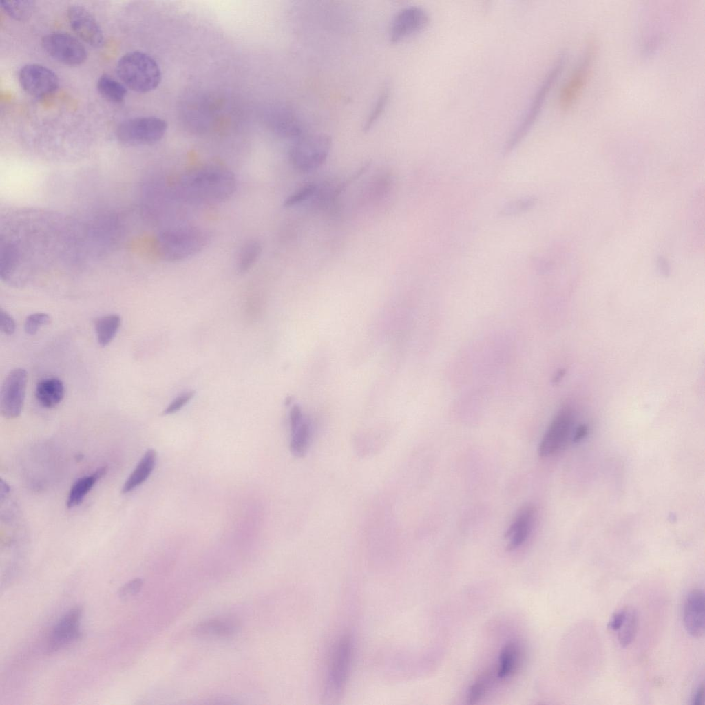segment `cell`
Returning <instances> with one entry per match:
<instances>
[{
  "label": "cell",
  "mask_w": 705,
  "mask_h": 705,
  "mask_svg": "<svg viewBox=\"0 0 705 705\" xmlns=\"http://www.w3.org/2000/svg\"><path fill=\"white\" fill-rule=\"evenodd\" d=\"M1 227L0 274L6 282L36 264L76 262L85 248L79 228L54 213L21 211Z\"/></svg>",
  "instance_id": "6da1fadb"
},
{
  "label": "cell",
  "mask_w": 705,
  "mask_h": 705,
  "mask_svg": "<svg viewBox=\"0 0 705 705\" xmlns=\"http://www.w3.org/2000/svg\"><path fill=\"white\" fill-rule=\"evenodd\" d=\"M237 180L229 169L214 164L196 167L176 180L177 196L194 204H211L229 199L235 191Z\"/></svg>",
  "instance_id": "7a4b0ae2"
},
{
  "label": "cell",
  "mask_w": 705,
  "mask_h": 705,
  "mask_svg": "<svg viewBox=\"0 0 705 705\" xmlns=\"http://www.w3.org/2000/svg\"><path fill=\"white\" fill-rule=\"evenodd\" d=\"M210 241L208 231L201 227L187 226L160 232L154 242L158 256L167 262H178L203 250Z\"/></svg>",
  "instance_id": "3957f363"
},
{
  "label": "cell",
  "mask_w": 705,
  "mask_h": 705,
  "mask_svg": "<svg viewBox=\"0 0 705 705\" xmlns=\"http://www.w3.org/2000/svg\"><path fill=\"white\" fill-rule=\"evenodd\" d=\"M116 71L125 86L140 93L155 90L162 78L161 70L156 60L140 51H131L121 56L117 63Z\"/></svg>",
  "instance_id": "277c9868"
},
{
  "label": "cell",
  "mask_w": 705,
  "mask_h": 705,
  "mask_svg": "<svg viewBox=\"0 0 705 705\" xmlns=\"http://www.w3.org/2000/svg\"><path fill=\"white\" fill-rule=\"evenodd\" d=\"M597 54V42L591 38L585 45L579 63L559 92L558 103L562 111L571 109L582 96L591 78Z\"/></svg>",
  "instance_id": "5b68a950"
},
{
  "label": "cell",
  "mask_w": 705,
  "mask_h": 705,
  "mask_svg": "<svg viewBox=\"0 0 705 705\" xmlns=\"http://www.w3.org/2000/svg\"><path fill=\"white\" fill-rule=\"evenodd\" d=\"M331 145V138L325 134L302 135L290 148V161L299 171H313L324 163Z\"/></svg>",
  "instance_id": "8992f818"
},
{
  "label": "cell",
  "mask_w": 705,
  "mask_h": 705,
  "mask_svg": "<svg viewBox=\"0 0 705 705\" xmlns=\"http://www.w3.org/2000/svg\"><path fill=\"white\" fill-rule=\"evenodd\" d=\"M565 58L560 56L553 64L538 88L522 122L512 135L505 146V151L512 150L521 141L534 125L555 82L565 65Z\"/></svg>",
  "instance_id": "52a82bcc"
},
{
  "label": "cell",
  "mask_w": 705,
  "mask_h": 705,
  "mask_svg": "<svg viewBox=\"0 0 705 705\" xmlns=\"http://www.w3.org/2000/svg\"><path fill=\"white\" fill-rule=\"evenodd\" d=\"M167 129V122L158 117L142 116L120 123L116 131L118 140L126 145H147L160 140Z\"/></svg>",
  "instance_id": "ba28073f"
},
{
  "label": "cell",
  "mask_w": 705,
  "mask_h": 705,
  "mask_svg": "<svg viewBox=\"0 0 705 705\" xmlns=\"http://www.w3.org/2000/svg\"><path fill=\"white\" fill-rule=\"evenodd\" d=\"M574 412L569 406L562 408L553 419L538 447L542 457L551 456L562 450L573 439Z\"/></svg>",
  "instance_id": "9c48e42d"
},
{
  "label": "cell",
  "mask_w": 705,
  "mask_h": 705,
  "mask_svg": "<svg viewBox=\"0 0 705 705\" xmlns=\"http://www.w3.org/2000/svg\"><path fill=\"white\" fill-rule=\"evenodd\" d=\"M41 45L49 56L64 65H79L87 59L85 46L68 33L55 32L48 34L42 38Z\"/></svg>",
  "instance_id": "30bf717a"
},
{
  "label": "cell",
  "mask_w": 705,
  "mask_h": 705,
  "mask_svg": "<svg viewBox=\"0 0 705 705\" xmlns=\"http://www.w3.org/2000/svg\"><path fill=\"white\" fill-rule=\"evenodd\" d=\"M27 372L21 368L11 370L5 378L0 394V410L6 419H14L22 411L27 388Z\"/></svg>",
  "instance_id": "8fae6325"
},
{
  "label": "cell",
  "mask_w": 705,
  "mask_h": 705,
  "mask_svg": "<svg viewBox=\"0 0 705 705\" xmlns=\"http://www.w3.org/2000/svg\"><path fill=\"white\" fill-rule=\"evenodd\" d=\"M427 11L417 6H409L399 10L392 18L388 32L392 43H399L421 31L428 25Z\"/></svg>",
  "instance_id": "7c38bea8"
},
{
  "label": "cell",
  "mask_w": 705,
  "mask_h": 705,
  "mask_svg": "<svg viewBox=\"0 0 705 705\" xmlns=\"http://www.w3.org/2000/svg\"><path fill=\"white\" fill-rule=\"evenodd\" d=\"M18 80L26 93L37 98L53 93L59 85V77L53 70L36 63L26 64L21 67Z\"/></svg>",
  "instance_id": "4fadbf2b"
},
{
  "label": "cell",
  "mask_w": 705,
  "mask_h": 705,
  "mask_svg": "<svg viewBox=\"0 0 705 705\" xmlns=\"http://www.w3.org/2000/svg\"><path fill=\"white\" fill-rule=\"evenodd\" d=\"M352 657V643L348 636L342 637L336 644L330 662L327 691L328 694L339 695L346 681Z\"/></svg>",
  "instance_id": "5bb4252c"
},
{
  "label": "cell",
  "mask_w": 705,
  "mask_h": 705,
  "mask_svg": "<svg viewBox=\"0 0 705 705\" xmlns=\"http://www.w3.org/2000/svg\"><path fill=\"white\" fill-rule=\"evenodd\" d=\"M67 17L70 28L81 40L94 48L103 45V32L96 19L86 8L72 5L67 10Z\"/></svg>",
  "instance_id": "9a60e30c"
},
{
  "label": "cell",
  "mask_w": 705,
  "mask_h": 705,
  "mask_svg": "<svg viewBox=\"0 0 705 705\" xmlns=\"http://www.w3.org/2000/svg\"><path fill=\"white\" fill-rule=\"evenodd\" d=\"M81 613V608L76 607L68 611L58 621L48 640L50 651H57L80 637Z\"/></svg>",
  "instance_id": "2e32d148"
},
{
  "label": "cell",
  "mask_w": 705,
  "mask_h": 705,
  "mask_svg": "<svg viewBox=\"0 0 705 705\" xmlns=\"http://www.w3.org/2000/svg\"><path fill=\"white\" fill-rule=\"evenodd\" d=\"M704 594L695 589L687 595L683 609V622L686 631L693 637L704 635L705 629Z\"/></svg>",
  "instance_id": "e0dca14e"
},
{
  "label": "cell",
  "mask_w": 705,
  "mask_h": 705,
  "mask_svg": "<svg viewBox=\"0 0 705 705\" xmlns=\"http://www.w3.org/2000/svg\"><path fill=\"white\" fill-rule=\"evenodd\" d=\"M290 425L291 453L297 457L303 456L311 443L312 429L310 421L297 406H293L291 410Z\"/></svg>",
  "instance_id": "ac0fdd59"
},
{
  "label": "cell",
  "mask_w": 705,
  "mask_h": 705,
  "mask_svg": "<svg viewBox=\"0 0 705 705\" xmlns=\"http://www.w3.org/2000/svg\"><path fill=\"white\" fill-rule=\"evenodd\" d=\"M535 514L536 509L532 505L523 506L517 513L505 533V537L508 539L509 549L519 547L527 539L534 521Z\"/></svg>",
  "instance_id": "d6986e66"
},
{
  "label": "cell",
  "mask_w": 705,
  "mask_h": 705,
  "mask_svg": "<svg viewBox=\"0 0 705 705\" xmlns=\"http://www.w3.org/2000/svg\"><path fill=\"white\" fill-rule=\"evenodd\" d=\"M156 462V452L148 449L124 483L121 492L127 494L142 485L153 472Z\"/></svg>",
  "instance_id": "ffe728a7"
},
{
  "label": "cell",
  "mask_w": 705,
  "mask_h": 705,
  "mask_svg": "<svg viewBox=\"0 0 705 705\" xmlns=\"http://www.w3.org/2000/svg\"><path fill=\"white\" fill-rule=\"evenodd\" d=\"M64 394V385L57 378L44 379L36 387L35 396L37 401L47 408L57 406L63 400Z\"/></svg>",
  "instance_id": "44dd1931"
},
{
  "label": "cell",
  "mask_w": 705,
  "mask_h": 705,
  "mask_svg": "<svg viewBox=\"0 0 705 705\" xmlns=\"http://www.w3.org/2000/svg\"><path fill=\"white\" fill-rule=\"evenodd\" d=\"M237 623L228 618L209 619L199 623L194 629L196 635L227 638L233 635L238 630Z\"/></svg>",
  "instance_id": "7402d4cb"
},
{
  "label": "cell",
  "mask_w": 705,
  "mask_h": 705,
  "mask_svg": "<svg viewBox=\"0 0 705 705\" xmlns=\"http://www.w3.org/2000/svg\"><path fill=\"white\" fill-rule=\"evenodd\" d=\"M106 472V467H101L96 470L93 474L77 479L69 492L67 506L72 508L79 505L85 496L91 490L96 481L101 478Z\"/></svg>",
  "instance_id": "603a6c76"
},
{
  "label": "cell",
  "mask_w": 705,
  "mask_h": 705,
  "mask_svg": "<svg viewBox=\"0 0 705 705\" xmlns=\"http://www.w3.org/2000/svg\"><path fill=\"white\" fill-rule=\"evenodd\" d=\"M96 88L103 98L114 103H122L127 95L126 86L107 74L100 76Z\"/></svg>",
  "instance_id": "cb8c5ba5"
},
{
  "label": "cell",
  "mask_w": 705,
  "mask_h": 705,
  "mask_svg": "<svg viewBox=\"0 0 705 705\" xmlns=\"http://www.w3.org/2000/svg\"><path fill=\"white\" fill-rule=\"evenodd\" d=\"M121 319L118 315H107L96 318L94 320V328L98 344L107 346L115 337L120 326Z\"/></svg>",
  "instance_id": "d4e9b609"
},
{
  "label": "cell",
  "mask_w": 705,
  "mask_h": 705,
  "mask_svg": "<svg viewBox=\"0 0 705 705\" xmlns=\"http://www.w3.org/2000/svg\"><path fill=\"white\" fill-rule=\"evenodd\" d=\"M262 244L257 240H250L241 247L237 257V269L243 273L248 271L257 261L262 253Z\"/></svg>",
  "instance_id": "484cf974"
},
{
  "label": "cell",
  "mask_w": 705,
  "mask_h": 705,
  "mask_svg": "<svg viewBox=\"0 0 705 705\" xmlns=\"http://www.w3.org/2000/svg\"><path fill=\"white\" fill-rule=\"evenodd\" d=\"M518 646L514 642L506 644L499 656L497 677L503 679L508 677L514 670L518 656Z\"/></svg>",
  "instance_id": "4316f807"
},
{
  "label": "cell",
  "mask_w": 705,
  "mask_h": 705,
  "mask_svg": "<svg viewBox=\"0 0 705 705\" xmlns=\"http://www.w3.org/2000/svg\"><path fill=\"white\" fill-rule=\"evenodd\" d=\"M638 623V616L635 609L627 608L626 617L618 632V640L620 645L625 648L630 645L635 638Z\"/></svg>",
  "instance_id": "83f0119b"
},
{
  "label": "cell",
  "mask_w": 705,
  "mask_h": 705,
  "mask_svg": "<svg viewBox=\"0 0 705 705\" xmlns=\"http://www.w3.org/2000/svg\"><path fill=\"white\" fill-rule=\"evenodd\" d=\"M34 7V1L30 0L1 1V8L3 12L10 18L17 21H23L29 18Z\"/></svg>",
  "instance_id": "f1b7e54d"
},
{
  "label": "cell",
  "mask_w": 705,
  "mask_h": 705,
  "mask_svg": "<svg viewBox=\"0 0 705 705\" xmlns=\"http://www.w3.org/2000/svg\"><path fill=\"white\" fill-rule=\"evenodd\" d=\"M390 93V86L388 85H386L381 89L375 105L365 120V123L363 126V130L364 131H370L384 112L389 101Z\"/></svg>",
  "instance_id": "f546056e"
},
{
  "label": "cell",
  "mask_w": 705,
  "mask_h": 705,
  "mask_svg": "<svg viewBox=\"0 0 705 705\" xmlns=\"http://www.w3.org/2000/svg\"><path fill=\"white\" fill-rule=\"evenodd\" d=\"M317 191V186L314 183H308L299 187L293 193L290 194L284 202V206L291 207L298 204L311 197Z\"/></svg>",
  "instance_id": "4dcf8cb0"
},
{
  "label": "cell",
  "mask_w": 705,
  "mask_h": 705,
  "mask_svg": "<svg viewBox=\"0 0 705 705\" xmlns=\"http://www.w3.org/2000/svg\"><path fill=\"white\" fill-rule=\"evenodd\" d=\"M51 317L45 313H36L28 315L25 321V331L30 335H35L39 329L51 322Z\"/></svg>",
  "instance_id": "1f68e13d"
},
{
  "label": "cell",
  "mask_w": 705,
  "mask_h": 705,
  "mask_svg": "<svg viewBox=\"0 0 705 705\" xmlns=\"http://www.w3.org/2000/svg\"><path fill=\"white\" fill-rule=\"evenodd\" d=\"M535 203L536 200L534 198H525L512 201L503 208L501 213L505 215L519 213L530 209Z\"/></svg>",
  "instance_id": "d6a6232c"
},
{
  "label": "cell",
  "mask_w": 705,
  "mask_h": 705,
  "mask_svg": "<svg viewBox=\"0 0 705 705\" xmlns=\"http://www.w3.org/2000/svg\"><path fill=\"white\" fill-rule=\"evenodd\" d=\"M490 682V677L489 675H483L476 680L472 685L468 693L470 703H473L481 697L486 691Z\"/></svg>",
  "instance_id": "836d02e7"
},
{
  "label": "cell",
  "mask_w": 705,
  "mask_h": 705,
  "mask_svg": "<svg viewBox=\"0 0 705 705\" xmlns=\"http://www.w3.org/2000/svg\"><path fill=\"white\" fill-rule=\"evenodd\" d=\"M195 391L188 390L178 395L163 411L164 414H172L182 408L193 397Z\"/></svg>",
  "instance_id": "e575fe53"
},
{
  "label": "cell",
  "mask_w": 705,
  "mask_h": 705,
  "mask_svg": "<svg viewBox=\"0 0 705 705\" xmlns=\"http://www.w3.org/2000/svg\"><path fill=\"white\" fill-rule=\"evenodd\" d=\"M143 580L139 578H134L125 583L119 589L118 595L123 600L136 596L140 591L143 586Z\"/></svg>",
  "instance_id": "d590c367"
},
{
  "label": "cell",
  "mask_w": 705,
  "mask_h": 705,
  "mask_svg": "<svg viewBox=\"0 0 705 705\" xmlns=\"http://www.w3.org/2000/svg\"><path fill=\"white\" fill-rule=\"evenodd\" d=\"M15 322L13 318L4 310L0 312V328L4 334L10 335L15 331Z\"/></svg>",
  "instance_id": "8d00e7d4"
},
{
  "label": "cell",
  "mask_w": 705,
  "mask_h": 705,
  "mask_svg": "<svg viewBox=\"0 0 705 705\" xmlns=\"http://www.w3.org/2000/svg\"><path fill=\"white\" fill-rule=\"evenodd\" d=\"M627 613V608L620 609L615 612L608 623V629L612 631H617L624 622Z\"/></svg>",
  "instance_id": "74e56055"
},
{
  "label": "cell",
  "mask_w": 705,
  "mask_h": 705,
  "mask_svg": "<svg viewBox=\"0 0 705 705\" xmlns=\"http://www.w3.org/2000/svg\"><path fill=\"white\" fill-rule=\"evenodd\" d=\"M704 683L702 682L692 697V704L693 705H702L704 704Z\"/></svg>",
  "instance_id": "f35d334b"
},
{
  "label": "cell",
  "mask_w": 705,
  "mask_h": 705,
  "mask_svg": "<svg viewBox=\"0 0 705 705\" xmlns=\"http://www.w3.org/2000/svg\"><path fill=\"white\" fill-rule=\"evenodd\" d=\"M587 433V428L585 425L578 426L574 433L572 441L578 442L585 436Z\"/></svg>",
  "instance_id": "ab89813d"
},
{
  "label": "cell",
  "mask_w": 705,
  "mask_h": 705,
  "mask_svg": "<svg viewBox=\"0 0 705 705\" xmlns=\"http://www.w3.org/2000/svg\"><path fill=\"white\" fill-rule=\"evenodd\" d=\"M10 491L9 485L2 478L0 481V498L1 501L6 496Z\"/></svg>",
  "instance_id": "60d3db41"
}]
</instances>
